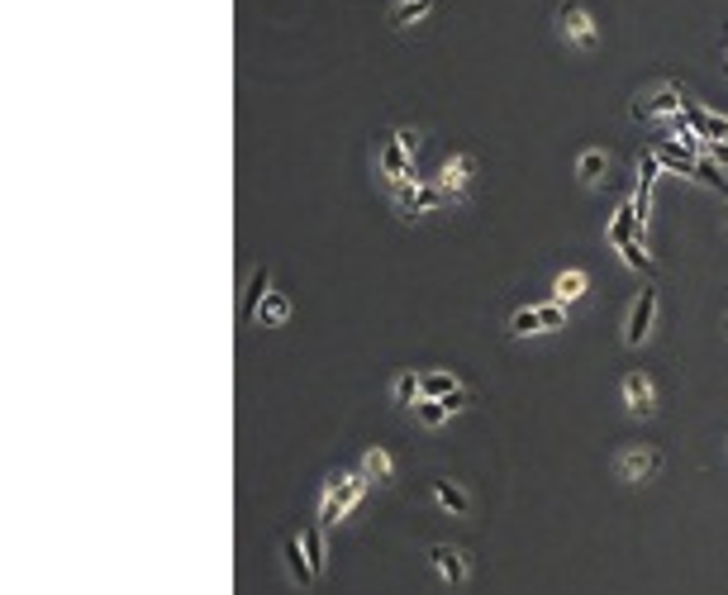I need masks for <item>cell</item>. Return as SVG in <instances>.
I'll list each match as a JSON object with an SVG mask.
<instances>
[{
    "label": "cell",
    "instance_id": "cell-10",
    "mask_svg": "<svg viewBox=\"0 0 728 595\" xmlns=\"http://www.w3.org/2000/svg\"><path fill=\"white\" fill-rule=\"evenodd\" d=\"M428 10H434V0H395L386 20H391L395 29H409V24H419L424 14H428Z\"/></svg>",
    "mask_w": 728,
    "mask_h": 595
},
{
    "label": "cell",
    "instance_id": "cell-7",
    "mask_svg": "<svg viewBox=\"0 0 728 595\" xmlns=\"http://www.w3.org/2000/svg\"><path fill=\"white\" fill-rule=\"evenodd\" d=\"M624 405H628V415H643V419H648L652 410H657V391H652V376H643V372H628V376H624Z\"/></svg>",
    "mask_w": 728,
    "mask_h": 595
},
{
    "label": "cell",
    "instance_id": "cell-5",
    "mask_svg": "<svg viewBox=\"0 0 728 595\" xmlns=\"http://www.w3.org/2000/svg\"><path fill=\"white\" fill-rule=\"evenodd\" d=\"M652 320H657V286H643V295L634 301V315H628V329H624L628 348H638V343L652 334Z\"/></svg>",
    "mask_w": 728,
    "mask_h": 595
},
{
    "label": "cell",
    "instance_id": "cell-15",
    "mask_svg": "<svg viewBox=\"0 0 728 595\" xmlns=\"http://www.w3.org/2000/svg\"><path fill=\"white\" fill-rule=\"evenodd\" d=\"M267 281H272V267H267V262H262V267L253 272V291H247V301H243V315L247 320H257V310H262V301H267Z\"/></svg>",
    "mask_w": 728,
    "mask_h": 595
},
{
    "label": "cell",
    "instance_id": "cell-14",
    "mask_svg": "<svg viewBox=\"0 0 728 595\" xmlns=\"http://www.w3.org/2000/svg\"><path fill=\"white\" fill-rule=\"evenodd\" d=\"M652 153L667 162V167H676V172H686V176H695V167H700V162H695V153L690 148H681V143H657Z\"/></svg>",
    "mask_w": 728,
    "mask_h": 595
},
{
    "label": "cell",
    "instance_id": "cell-24",
    "mask_svg": "<svg viewBox=\"0 0 728 595\" xmlns=\"http://www.w3.org/2000/svg\"><path fill=\"white\" fill-rule=\"evenodd\" d=\"M619 253H624V262H628V267H634V272H648V276L657 272V267H652V257H648V253H643V248H638V243H624V248H619Z\"/></svg>",
    "mask_w": 728,
    "mask_h": 595
},
{
    "label": "cell",
    "instance_id": "cell-8",
    "mask_svg": "<svg viewBox=\"0 0 728 595\" xmlns=\"http://www.w3.org/2000/svg\"><path fill=\"white\" fill-rule=\"evenodd\" d=\"M634 114H638V120H657V114H671V120H681V114H686V101H681V91H676V86H661L652 101H638Z\"/></svg>",
    "mask_w": 728,
    "mask_h": 595
},
{
    "label": "cell",
    "instance_id": "cell-9",
    "mask_svg": "<svg viewBox=\"0 0 728 595\" xmlns=\"http://www.w3.org/2000/svg\"><path fill=\"white\" fill-rule=\"evenodd\" d=\"M281 557H286V567H291V576H295L301 586H314V581H319V576H314V567H310V553H301V538H295V534L281 538Z\"/></svg>",
    "mask_w": 728,
    "mask_h": 595
},
{
    "label": "cell",
    "instance_id": "cell-17",
    "mask_svg": "<svg viewBox=\"0 0 728 595\" xmlns=\"http://www.w3.org/2000/svg\"><path fill=\"white\" fill-rule=\"evenodd\" d=\"M291 320V301H286V295H267V301H262V310H257V324L262 329H276V324H286Z\"/></svg>",
    "mask_w": 728,
    "mask_h": 595
},
{
    "label": "cell",
    "instance_id": "cell-6",
    "mask_svg": "<svg viewBox=\"0 0 728 595\" xmlns=\"http://www.w3.org/2000/svg\"><path fill=\"white\" fill-rule=\"evenodd\" d=\"M472 176H476V158H472V153H457V158H448V162H443V176H438V186H443V195H448V201L457 205L462 195H467Z\"/></svg>",
    "mask_w": 728,
    "mask_h": 595
},
{
    "label": "cell",
    "instance_id": "cell-23",
    "mask_svg": "<svg viewBox=\"0 0 728 595\" xmlns=\"http://www.w3.org/2000/svg\"><path fill=\"white\" fill-rule=\"evenodd\" d=\"M448 415H453L448 401H424V405H419V424H424V428H438Z\"/></svg>",
    "mask_w": 728,
    "mask_h": 595
},
{
    "label": "cell",
    "instance_id": "cell-18",
    "mask_svg": "<svg viewBox=\"0 0 728 595\" xmlns=\"http://www.w3.org/2000/svg\"><path fill=\"white\" fill-rule=\"evenodd\" d=\"M301 543H305V553H310V567H314V576H324L328 557H324V534H319V524H305V528H301Z\"/></svg>",
    "mask_w": 728,
    "mask_h": 595
},
{
    "label": "cell",
    "instance_id": "cell-20",
    "mask_svg": "<svg viewBox=\"0 0 728 595\" xmlns=\"http://www.w3.org/2000/svg\"><path fill=\"white\" fill-rule=\"evenodd\" d=\"M391 472H395V467H391V453H386V448H372L367 457H362V476H372V482L386 486Z\"/></svg>",
    "mask_w": 728,
    "mask_h": 595
},
{
    "label": "cell",
    "instance_id": "cell-2",
    "mask_svg": "<svg viewBox=\"0 0 728 595\" xmlns=\"http://www.w3.org/2000/svg\"><path fill=\"white\" fill-rule=\"evenodd\" d=\"M391 191H395V210H400L405 220H419V214L438 210V205H448L443 186H419V181H400V186H391Z\"/></svg>",
    "mask_w": 728,
    "mask_h": 595
},
{
    "label": "cell",
    "instance_id": "cell-22",
    "mask_svg": "<svg viewBox=\"0 0 728 595\" xmlns=\"http://www.w3.org/2000/svg\"><path fill=\"white\" fill-rule=\"evenodd\" d=\"M419 391H424V382H419L415 372H400V376H395V405H409Z\"/></svg>",
    "mask_w": 728,
    "mask_h": 595
},
{
    "label": "cell",
    "instance_id": "cell-16",
    "mask_svg": "<svg viewBox=\"0 0 728 595\" xmlns=\"http://www.w3.org/2000/svg\"><path fill=\"white\" fill-rule=\"evenodd\" d=\"M419 382H424V395H428V401H448V395L462 391V382H457V376H448V372H424Z\"/></svg>",
    "mask_w": 728,
    "mask_h": 595
},
{
    "label": "cell",
    "instance_id": "cell-11",
    "mask_svg": "<svg viewBox=\"0 0 728 595\" xmlns=\"http://www.w3.org/2000/svg\"><path fill=\"white\" fill-rule=\"evenodd\" d=\"M581 295H586V272H562L557 281H553V301L557 305H571V301H581Z\"/></svg>",
    "mask_w": 728,
    "mask_h": 595
},
{
    "label": "cell",
    "instance_id": "cell-26",
    "mask_svg": "<svg viewBox=\"0 0 728 595\" xmlns=\"http://www.w3.org/2000/svg\"><path fill=\"white\" fill-rule=\"evenodd\" d=\"M395 143H400V148H405V153H409V158H415L424 139H419V129H409V124H400V129H395Z\"/></svg>",
    "mask_w": 728,
    "mask_h": 595
},
{
    "label": "cell",
    "instance_id": "cell-13",
    "mask_svg": "<svg viewBox=\"0 0 728 595\" xmlns=\"http://www.w3.org/2000/svg\"><path fill=\"white\" fill-rule=\"evenodd\" d=\"M428 557H434V567L448 576V581H462V576H467V557H462L457 548H443L438 543V548H428Z\"/></svg>",
    "mask_w": 728,
    "mask_h": 595
},
{
    "label": "cell",
    "instance_id": "cell-25",
    "mask_svg": "<svg viewBox=\"0 0 728 595\" xmlns=\"http://www.w3.org/2000/svg\"><path fill=\"white\" fill-rule=\"evenodd\" d=\"M538 315H543V329H548V334H557V329H567V310H562L557 301H553V305H538Z\"/></svg>",
    "mask_w": 728,
    "mask_h": 595
},
{
    "label": "cell",
    "instance_id": "cell-21",
    "mask_svg": "<svg viewBox=\"0 0 728 595\" xmlns=\"http://www.w3.org/2000/svg\"><path fill=\"white\" fill-rule=\"evenodd\" d=\"M600 172H605V153H600V148H586L581 162H576V176L590 186V181H600Z\"/></svg>",
    "mask_w": 728,
    "mask_h": 595
},
{
    "label": "cell",
    "instance_id": "cell-3",
    "mask_svg": "<svg viewBox=\"0 0 728 595\" xmlns=\"http://www.w3.org/2000/svg\"><path fill=\"white\" fill-rule=\"evenodd\" d=\"M615 472L624 476V482H652V476L661 472V453L643 448V443H628V448H619V457H615Z\"/></svg>",
    "mask_w": 728,
    "mask_h": 595
},
{
    "label": "cell",
    "instance_id": "cell-12",
    "mask_svg": "<svg viewBox=\"0 0 728 595\" xmlns=\"http://www.w3.org/2000/svg\"><path fill=\"white\" fill-rule=\"evenodd\" d=\"M434 495H438L443 509H453V515H467V509H472L467 491H462L457 482H448V476H438V482H434Z\"/></svg>",
    "mask_w": 728,
    "mask_h": 595
},
{
    "label": "cell",
    "instance_id": "cell-1",
    "mask_svg": "<svg viewBox=\"0 0 728 595\" xmlns=\"http://www.w3.org/2000/svg\"><path fill=\"white\" fill-rule=\"evenodd\" d=\"M362 486H367V476H334L328 491H324V505H319V524H338L347 509L357 505Z\"/></svg>",
    "mask_w": 728,
    "mask_h": 595
},
{
    "label": "cell",
    "instance_id": "cell-19",
    "mask_svg": "<svg viewBox=\"0 0 728 595\" xmlns=\"http://www.w3.org/2000/svg\"><path fill=\"white\" fill-rule=\"evenodd\" d=\"M509 334H515V338H528V334H548V329H543V315H538V305H528V310H515V315H509Z\"/></svg>",
    "mask_w": 728,
    "mask_h": 595
},
{
    "label": "cell",
    "instance_id": "cell-4",
    "mask_svg": "<svg viewBox=\"0 0 728 595\" xmlns=\"http://www.w3.org/2000/svg\"><path fill=\"white\" fill-rule=\"evenodd\" d=\"M557 24H562V34H567L576 48H595V43H600V24L590 20V10L581 5V0H567V5L557 10Z\"/></svg>",
    "mask_w": 728,
    "mask_h": 595
}]
</instances>
